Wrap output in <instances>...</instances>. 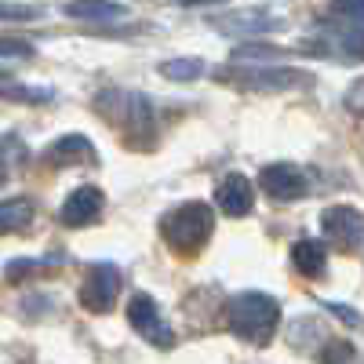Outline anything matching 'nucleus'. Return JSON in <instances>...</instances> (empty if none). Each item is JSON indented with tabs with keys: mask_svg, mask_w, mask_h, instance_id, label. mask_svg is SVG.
Instances as JSON below:
<instances>
[{
	"mask_svg": "<svg viewBox=\"0 0 364 364\" xmlns=\"http://www.w3.org/2000/svg\"><path fill=\"white\" fill-rule=\"evenodd\" d=\"M226 321L237 339L266 346L281 324V302L266 291H240L226 302Z\"/></svg>",
	"mask_w": 364,
	"mask_h": 364,
	"instance_id": "f257e3e1",
	"label": "nucleus"
},
{
	"mask_svg": "<svg viewBox=\"0 0 364 364\" xmlns=\"http://www.w3.org/2000/svg\"><path fill=\"white\" fill-rule=\"evenodd\" d=\"M161 233L175 252L193 255L211 240V233H215V211L204 200H186V204L171 208L161 219Z\"/></svg>",
	"mask_w": 364,
	"mask_h": 364,
	"instance_id": "f03ea898",
	"label": "nucleus"
},
{
	"mask_svg": "<svg viewBox=\"0 0 364 364\" xmlns=\"http://www.w3.org/2000/svg\"><path fill=\"white\" fill-rule=\"evenodd\" d=\"M230 80L245 91H273V95H281V91H295V87H310V73H302L295 66H240L237 73H230Z\"/></svg>",
	"mask_w": 364,
	"mask_h": 364,
	"instance_id": "7ed1b4c3",
	"label": "nucleus"
},
{
	"mask_svg": "<svg viewBox=\"0 0 364 364\" xmlns=\"http://www.w3.org/2000/svg\"><path fill=\"white\" fill-rule=\"evenodd\" d=\"M120 284L124 281H120V269L113 262H95V266H87L77 299H80V306L91 310V314H109L117 295H120Z\"/></svg>",
	"mask_w": 364,
	"mask_h": 364,
	"instance_id": "20e7f679",
	"label": "nucleus"
},
{
	"mask_svg": "<svg viewBox=\"0 0 364 364\" xmlns=\"http://www.w3.org/2000/svg\"><path fill=\"white\" fill-rule=\"evenodd\" d=\"M302 51H314L324 58H346V63H360L364 55V37H360V26L343 29V22L336 26H317L310 41L302 44Z\"/></svg>",
	"mask_w": 364,
	"mask_h": 364,
	"instance_id": "39448f33",
	"label": "nucleus"
},
{
	"mask_svg": "<svg viewBox=\"0 0 364 364\" xmlns=\"http://www.w3.org/2000/svg\"><path fill=\"white\" fill-rule=\"evenodd\" d=\"M128 324L139 331L149 346H157V350H168V346L175 343L171 324L164 321V314H161V306L154 302V295H146V291H139V295L128 302Z\"/></svg>",
	"mask_w": 364,
	"mask_h": 364,
	"instance_id": "423d86ee",
	"label": "nucleus"
},
{
	"mask_svg": "<svg viewBox=\"0 0 364 364\" xmlns=\"http://www.w3.org/2000/svg\"><path fill=\"white\" fill-rule=\"evenodd\" d=\"M211 29H219L226 37H266V33H277L284 29V18L269 15L262 8H240V11H226L211 18Z\"/></svg>",
	"mask_w": 364,
	"mask_h": 364,
	"instance_id": "0eeeda50",
	"label": "nucleus"
},
{
	"mask_svg": "<svg viewBox=\"0 0 364 364\" xmlns=\"http://www.w3.org/2000/svg\"><path fill=\"white\" fill-rule=\"evenodd\" d=\"M321 230H324L328 240H336L339 248L357 252V248H360V240H364L360 208H353V204H336V208H328L324 215H321Z\"/></svg>",
	"mask_w": 364,
	"mask_h": 364,
	"instance_id": "6e6552de",
	"label": "nucleus"
},
{
	"mask_svg": "<svg viewBox=\"0 0 364 364\" xmlns=\"http://www.w3.org/2000/svg\"><path fill=\"white\" fill-rule=\"evenodd\" d=\"M259 186H262L273 200H284V204L310 193L306 175H302L295 164H266V168L259 171Z\"/></svg>",
	"mask_w": 364,
	"mask_h": 364,
	"instance_id": "1a4fd4ad",
	"label": "nucleus"
},
{
	"mask_svg": "<svg viewBox=\"0 0 364 364\" xmlns=\"http://www.w3.org/2000/svg\"><path fill=\"white\" fill-rule=\"evenodd\" d=\"M102 208H106V197H102L99 186H77L63 200V208H58V219H63V226H70V230H80V226L99 223Z\"/></svg>",
	"mask_w": 364,
	"mask_h": 364,
	"instance_id": "9d476101",
	"label": "nucleus"
},
{
	"mask_svg": "<svg viewBox=\"0 0 364 364\" xmlns=\"http://www.w3.org/2000/svg\"><path fill=\"white\" fill-rule=\"evenodd\" d=\"M215 204L226 211L230 219L248 215L252 204H255V186H252V178L240 175V171H230V175L219 182V186H215Z\"/></svg>",
	"mask_w": 364,
	"mask_h": 364,
	"instance_id": "9b49d317",
	"label": "nucleus"
},
{
	"mask_svg": "<svg viewBox=\"0 0 364 364\" xmlns=\"http://www.w3.org/2000/svg\"><path fill=\"white\" fill-rule=\"evenodd\" d=\"M63 11L66 18H77V22H117L128 15V8L117 4V0H70Z\"/></svg>",
	"mask_w": 364,
	"mask_h": 364,
	"instance_id": "f8f14e48",
	"label": "nucleus"
},
{
	"mask_svg": "<svg viewBox=\"0 0 364 364\" xmlns=\"http://www.w3.org/2000/svg\"><path fill=\"white\" fill-rule=\"evenodd\" d=\"M291 266L302 273V277H321V273L328 269V252L321 240H295L291 245Z\"/></svg>",
	"mask_w": 364,
	"mask_h": 364,
	"instance_id": "ddd939ff",
	"label": "nucleus"
},
{
	"mask_svg": "<svg viewBox=\"0 0 364 364\" xmlns=\"http://www.w3.org/2000/svg\"><path fill=\"white\" fill-rule=\"evenodd\" d=\"M48 157L55 168H63V164H77V161H87V164H95V146H91L84 135H63L51 149H48Z\"/></svg>",
	"mask_w": 364,
	"mask_h": 364,
	"instance_id": "4468645a",
	"label": "nucleus"
},
{
	"mask_svg": "<svg viewBox=\"0 0 364 364\" xmlns=\"http://www.w3.org/2000/svg\"><path fill=\"white\" fill-rule=\"evenodd\" d=\"M29 223H33V200H26V197L0 200V237L4 233H22Z\"/></svg>",
	"mask_w": 364,
	"mask_h": 364,
	"instance_id": "2eb2a0df",
	"label": "nucleus"
},
{
	"mask_svg": "<svg viewBox=\"0 0 364 364\" xmlns=\"http://www.w3.org/2000/svg\"><path fill=\"white\" fill-rule=\"evenodd\" d=\"M284 51L281 48H273V44H262L259 37L252 44H240L233 48V63H255V66H269V63H281Z\"/></svg>",
	"mask_w": 364,
	"mask_h": 364,
	"instance_id": "dca6fc26",
	"label": "nucleus"
},
{
	"mask_svg": "<svg viewBox=\"0 0 364 364\" xmlns=\"http://www.w3.org/2000/svg\"><path fill=\"white\" fill-rule=\"evenodd\" d=\"M161 77L164 80H178V84H190V80L204 77V63H200V58H168V63H161Z\"/></svg>",
	"mask_w": 364,
	"mask_h": 364,
	"instance_id": "f3484780",
	"label": "nucleus"
},
{
	"mask_svg": "<svg viewBox=\"0 0 364 364\" xmlns=\"http://www.w3.org/2000/svg\"><path fill=\"white\" fill-rule=\"evenodd\" d=\"M0 99H26V102H51L55 99V91L48 87H15V84H4L0 87Z\"/></svg>",
	"mask_w": 364,
	"mask_h": 364,
	"instance_id": "a211bd4d",
	"label": "nucleus"
},
{
	"mask_svg": "<svg viewBox=\"0 0 364 364\" xmlns=\"http://www.w3.org/2000/svg\"><path fill=\"white\" fill-rule=\"evenodd\" d=\"M37 48L22 37H0V58H33Z\"/></svg>",
	"mask_w": 364,
	"mask_h": 364,
	"instance_id": "6ab92c4d",
	"label": "nucleus"
},
{
	"mask_svg": "<svg viewBox=\"0 0 364 364\" xmlns=\"http://www.w3.org/2000/svg\"><path fill=\"white\" fill-rule=\"evenodd\" d=\"M41 18V8H29V4H4L0 0V22H33Z\"/></svg>",
	"mask_w": 364,
	"mask_h": 364,
	"instance_id": "aec40b11",
	"label": "nucleus"
},
{
	"mask_svg": "<svg viewBox=\"0 0 364 364\" xmlns=\"http://www.w3.org/2000/svg\"><path fill=\"white\" fill-rule=\"evenodd\" d=\"M353 360V346L350 343H328L324 346V353H321V364H350Z\"/></svg>",
	"mask_w": 364,
	"mask_h": 364,
	"instance_id": "412c9836",
	"label": "nucleus"
},
{
	"mask_svg": "<svg viewBox=\"0 0 364 364\" xmlns=\"http://www.w3.org/2000/svg\"><path fill=\"white\" fill-rule=\"evenodd\" d=\"M331 11L339 18H350L360 26V15H364V0H331Z\"/></svg>",
	"mask_w": 364,
	"mask_h": 364,
	"instance_id": "4be33fe9",
	"label": "nucleus"
},
{
	"mask_svg": "<svg viewBox=\"0 0 364 364\" xmlns=\"http://www.w3.org/2000/svg\"><path fill=\"white\" fill-rule=\"evenodd\" d=\"M41 262H33V259H11L8 266H4V277L8 281H18V277H29V273H33Z\"/></svg>",
	"mask_w": 364,
	"mask_h": 364,
	"instance_id": "5701e85b",
	"label": "nucleus"
},
{
	"mask_svg": "<svg viewBox=\"0 0 364 364\" xmlns=\"http://www.w3.org/2000/svg\"><path fill=\"white\" fill-rule=\"evenodd\" d=\"M328 310L336 314V317H343V321H346L350 328H357V324H360V317H357V314H353L350 306H336V302H328Z\"/></svg>",
	"mask_w": 364,
	"mask_h": 364,
	"instance_id": "b1692460",
	"label": "nucleus"
},
{
	"mask_svg": "<svg viewBox=\"0 0 364 364\" xmlns=\"http://www.w3.org/2000/svg\"><path fill=\"white\" fill-rule=\"evenodd\" d=\"M211 4H226V0H182V8H211Z\"/></svg>",
	"mask_w": 364,
	"mask_h": 364,
	"instance_id": "393cba45",
	"label": "nucleus"
},
{
	"mask_svg": "<svg viewBox=\"0 0 364 364\" xmlns=\"http://www.w3.org/2000/svg\"><path fill=\"white\" fill-rule=\"evenodd\" d=\"M350 106H353V109H360V84H353V87H350Z\"/></svg>",
	"mask_w": 364,
	"mask_h": 364,
	"instance_id": "a878e982",
	"label": "nucleus"
},
{
	"mask_svg": "<svg viewBox=\"0 0 364 364\" xmlns=\"http://www.w3.org/2000/svg\"><path fill=\"white\" fill-rule=\"evenodd\" d=\"M4 182H8V164L0 161V186H4Z\"/></svg>",
	"mask_w": 364,
	"mask_h": 364,
	"instance_id": "bb28decb",
	"label": "nucleus"
},
{
	"mask_svg": "<svg viewBox=\"0 0 364 364\" xmlns=\"http://www.w3.org/2000/svg\"><path fill=\"white\" fill-rule=\"evenodd\" d=\"M8 80H11V73H8L4 66H0V84H8Z\"/></svg>",
	"mask_w": 364,
	"mask_h": 364,
	"instance_id": "cd10ccee",
	"label": "nucleus"
}]
</instances>
